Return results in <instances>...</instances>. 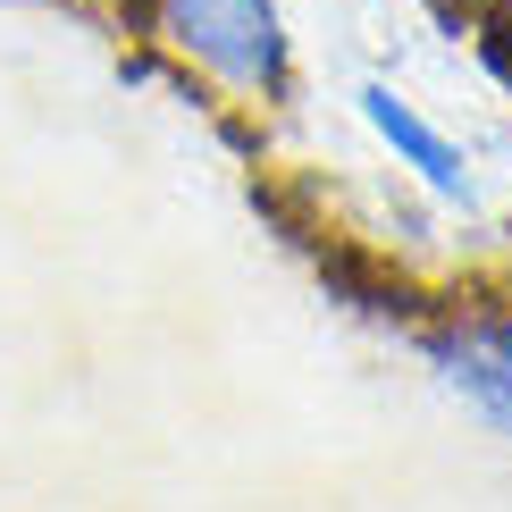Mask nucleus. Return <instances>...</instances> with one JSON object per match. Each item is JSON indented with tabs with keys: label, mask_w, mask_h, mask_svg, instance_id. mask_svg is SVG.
<instances>
[{
	"label": "nucleus",
	"mask_w": 512,
	"mask_h": 512,
	"mask_svg": "<svg viewBox=\"0 0 512 512\" xmlns=\"http://www.w3.org/2000/svg\"><path fill=\"white\" fill-rule=\"evenodd\" d=\"M143 17L185 68L244 101H277L294 84V34L277 0H143Z\"/></svg>",
	"instance_id": "1"
},
{
	"label": "nucleus",
	"mask_w": 512,
	"mask_h": 512,
	"mask_svg": "<svg viewBox=\"0 0 512 512\" xmlns=\"http://www.w3.org/2000/svg\"><path fill=\"white\" fill-rule=\"evenodd\" d=\"M429 361L471 412L512 429V303H462L429 328Z\"/></svg>",
	"instance_id": "2"
},
{
	"label": "nucleus",
	"mask_w": 512,
	"mask_h": 512,
	"mask_svg": "<svg viewBox=\"0 0 512 512\" xmlns=\"http://www.w3.org/2000/svg\"><path fill=\"white\" fill-rule=\"evenodd\" d=\"M353 101H361V118H370V135L395 152V168H412V177L429 185L437 202H471V168H462V143L445 135L437 118H420L412 101L395 93V84H361Z\"/></svg>",
	"instance_id": "3"
},
{
	"label": "nucleus",
	"mask_w": 512,
	"mask_h": 512,
	"mask_svg": "<svg viewBox=\"0 0 512 512\" xmlns=\"http://www.w3.org/2000/svg\"><path fill=\"white\" fill-rule=\"evenodd\" d=\"M479 51H487V68H496V76L512 84V26H504V17H496V26L479 34Z\"/></svg>",
	"instance_id": "4"
},
{
	"label": "nucleus",
	"mask_w": 512,
	"mask_h": 512,
	"mask_svg": "<svg viewBox=\"0 0 512 512\" xmlns=\"http://www.w3.org/2000/svg\"><path fill=\"white\" fill-rule=\"evenodd\" d=\"M0 9H34V0H0Z\"/></svg>",
	"instance_id": "5"
}]
</instances>
